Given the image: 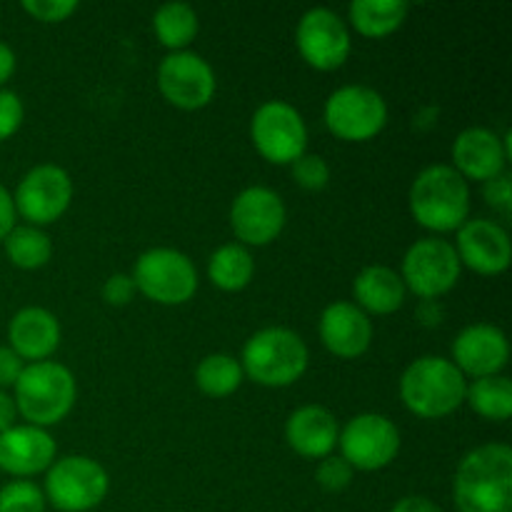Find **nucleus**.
<instances>
[{
  "mask_svg": "<svg viewBox=\"0 0 512 512\" xmlns=\"http://www.w3.org/2000/svg\"><path fill=\"white\" fill-rule=\"evenodd\" d=\"M460 512H512V448L485 443L460 460L453 480Z\"/></svg>",
  "mask_w": 512,
  "mask_h": 512,
  "instance_id": "f257e3e1",
  "label": "nucleus"
},
{
  "mask_svg": "<svg viewBox=\"0 0 512 512\" xmlns=\"http://www.w3.org/2000/svg\"><path fill=\"white\" fill-rule=\"evenodd\" d=\"M408 203L423 228L450 233L470 220V185L453 165H428L415 175Z\"/></svg>",
  "mask_w": 512,
  "mask_h": 512,
  "instance_id": "f03ea898",
  "label": "nucleus"
},
{
  "mask_svg": "<svg viewBox=\"0 0 512 512\" xmlns=\"http://www.w3.org/2000/svg\"><path fill=\"white\" fill-rule=\"evenodd\" d=\"M465 390V375L440 355H423L400 375V400L410 413L423 420L453 415L465 403Z\"/></svg>",
  "mask_w": 512,
  "mask_h": 512,
  "instance_id": "7ed1b4c3",
  "label": "nucleus"
},
{
  "mask_svg": "<svg viewBox=\"0 0 512 512\" xmlns=\"http://www.w3.org/2000/svg\"><path fill=\"white\" fill-rule=\"evenodd\" d=\"M78 398L75 375L68 365L55 360L28 363L13 385V400L18 415L35 428H50L68 418Z\"/></svg>",
  "mask_w": 512,
  "mask_h": 512,
  "instance_id": "20e7f679",
  "label": "nucleus"
},
{
  "mask_svg": "<svg viewBox=\"0 0 512 512\" xmlns=\"http://www.w3.org/2000/svg\"><path fill=\"white\" fill-rule=\"evenodd\" d=\"M308 345L290 328H263L243 345V373L263 388H288L308 370Z\"/></svg>",
  "mask_w": 512,
  "mask_h": 512,
  "instance_id": "39448f33",
  "label": "nucleus"
},
{
  "mask_svg": "<svg viewBox=\"0 0 512 512\" xmlns=\"http://www.w3.org/2000/svg\"><path fill=\"white\" fill-rule=\"evenodd\" d=\"M133 283L138 293L158 305H183L198 293L193 260L175 248H150L135 260Z\"/></svg>",
  "mask_w": 512,
  "mask_h": 512,
  "instance_id": "423d86ee",
  "label": "nucleus"
},
{
  "mask_svg": "<svg viewBox=\"0 0 512 512\" xmlns=\"http://www.w3.org/2000/svg\"><path fill=\"white\" fill-rule=\"evenodd\" d=\"M108 488L103 465L85 455H68L45 470V503L60 512H90L103 503Z\"/></svg>",
  "mask_w": 512,
  "mask_h": 512,
  "instance_id": "0eeeda50",
  "label": "nucleus"
},
{
  "mask_svg": "<svg viewBox=\"0 0 512 512\" xmlns=\"http://www.w3.org/2000/svg\"><path fill=\"white\" fill-rule=\"evenodd\" d=\"M323 120L335 138L365 143L373 140L388 123V103L370 85H343L325 100Z\"/></svg>",
  "mask_w": 512,
  "mask_h": 512,
  "instance_id": "6e6552de",
  "label": "nucleus"
},
{
  "mask_svg": "<svg viewBox=\"0 0 512 512\" xmlns=\"http://www.w3.org/2000/svg\"><path fill=\"white\" fill-rule=\"evenodd\" d=\"M250 140L268 163L293 165L308 153V125L285 100H265L250 120Z\"/></svg>",
  "mask_w": 512,
  "mask_h": 512,
  "instance_id": "1a4fd4ad",
  "label": "nucleus"
},
{
  "mask_svg": "<svg viewBox=\"0 0 512 512\" xmlns=\"http://www.w3.org/2000/svg\"><path fill=\"white\" fill-rule=\"evenodd\" d=\"M460 270L463 265L450 240L420 238L405 250L400 278L420 300H438L458 285Z\"/></svg>",
  "mask_w": 512,
  "mask_h": 512,
  "instance_id": "9d476101",
  "label": "nucleus"
},
{
  "mask_svg": "<svg viewBox=\"0 0 512 512\" xmlns=\"http://www.w3.org/2000/svg\"><path fill=\"white\" fill-rule=\"evenodd\" d=\"M340 458L353 470L375 473L398 458L400 430L390 418L380 413H360L345 423L338 435Z\"/></svg>",
  "mask_w": 512,
  "mask_h": 512,
  "instance_id": "9b49d317",
  "label": "nucleus"
},
{
  "mask_svg": "<svg viewBox=\"0 0 512 512\" xmlns=\"http://www.w3.org/2000/svg\"><path fill=\"white\" fill-rule=\"evenodd\" d=\"M15 213L23 215L28 225H50L63 218L73 203V180L60 165L43 163L30 168L20 178L13 195Z\"/></svg>",
  "mask_w": 512,
  "mask_h": 512,
  "instance_id": "f8f14e48",
  "label": "nucleus"
},
{
  "mask_svg": "<svg viewBox=\"0 0 512 512\" xmlns=\"http://www.w3.org/2000/svg\"><path fill=\"white\" fill-rule=\"evenodd\" d=\"M295 43L305 63L315 70H338L353 50L350 28L335 10L310 8L295 28Z\"/></svg>",
  "mask_w": 512,
  "mask_h": 512,
  "instance_id": "ddd939ff",
  "label": "nucleus"
},
{
  "mask_svg": "<svg viewBox=\"0 0 512 512\" xmlns=\"http://www.w3.org/2000/svg\"><path fill=\"white\" fill-rule=\"evenodd\" d=\"M158 88L170 105L180 110H200L210 105L218 90L213 68L193 50L168 53L158 65Z\"/></svg>",
  "mask_w": 512,
  "mask_h": 512,
  "instance_id": "4468645a",
  "label": "nucleus"
},
{
  "mask_svg": "<svg viewBox=\"0 0 512 512\" xmlns=\"http://www.w3.org/2000/svg\"><path fill=\"white\" fill-rule=\"evenodd\" d=\"M285 218H288V210H285L283 198L265 185H250L240 190L238 198L230 205V228L245 248L248 245L263 248L278 240L285 228Z\"/></svg>",
  "mask_w": 512,
  "mask_h": 512,
  "instance_id": "2eb2a0df",
  "label": "nucleus"
},
{
  "mask_svg": "<svg viewBox=\"0 0 512 512\" xmlns=\"http://www.w3.org/2000/svg\"><path fill=\"white\" fill-rule=\"evenodd\" d=\"M455 253L460 265L478 275H500L510 268L512 240L508 230L488 218L465 220L458 230Z\"/></svg>",
  "mask_w": 512,
  "mask_h": 512,
  "instance_id": "dca6fc26",
  "label": "nucleus"
},
{
  "mask_svg": "<svg viewBox=\"0 0 512 512\" xmlns=\"http://www.w3.org/2000/svg\"><path fill=\"white\" fill-rule=\"evenodd\" d=\"M510 360V343L503 330L493 323H473L460 330L453 340L450 363L470 378L500 375Z\"/></svg>",
  "mask_w": 512,
  "mask_h": 512,
  "instance_id": "f3484780",
  "label": "nucleus"
},
{
  "mask_svg": "<svg viewBox=\"0 0 512 512\" xmlns=\"http://www.w3.org/2000/svg\"><path fill=\"white\" fill-rule=\"evenodd\" d=\"M510 158V133L500 138L490 128H465L453 143V168L465 180H488L505 173V163Z\"/></svg>",
  "mask_w": 512,
  "mask_h": 512,
  "instance_id": "a211bd4d",
  "label": "nucleus"
},
{
  "mask_svg": "<svg viewBox=\"0 0 512 512\" xmlns=\"http://www.w3.org/2000/svg\"><path fill=\"white\" fill-rule=\"evenodd\" d=\"M55 453L53 435L35 425H13L0 433V470L18 480L45 473L55 463Z\"/></svg>",
  "mask_w": 512,
  "mask_h": 512,
  "instance_id": "6ab92c4d",
  "label": "nucleus"
},
{
  "mask_svg": "<svg viewBox=\"0 0 512 512\" xmlns=\"http://www.w3.org/2000/svg\"><path fill=\"white\" fill-rule=\"evenodd\" d=\"M320 340L335 358L355 360L373 345V323L355 303L335 300L320 315Z\"/></svg>",
  "mask_w": 512,
  "mask_h": 512,
  "instance_id": "aec40b11",
  "label": "nucleus"
},
{
  "mask_svg": "<svg viewBox=\"0 0 512 512\" xmlns=\"http://www.w3.org/2000/svg\"><path fill=\"white\" fill-rule=\"evenodd\" d=\"M8 348L20 360L40 363L48 360L60 345V323L50 310L28 305L8 323Z\"/></svg>",
  "mask_w": 512,
  "mask_h": 512,
  "instance_id": "412c9836",
  "label": "nucleus"
},
{
  "mask_svg": "<svg viewBox=\"0 0 512 512\" xmlns=\"http://www.w3.org/2000/svg\"><path fill=\"white\" fill-rule=\"evenodd\" d=\"M338 420L323 405H303L285 423V440L290 448L308 460H323L333 455L338 445Z\"/></svg>",
  "mask_w": 512,
  "mask_h": 512,
  "instance_id": "4be33fe9",
  "label": "nucleus"
},
{
  "mask_svg": "<svg viewBox=\"0 0 512 512\" xmlns=\"http://www.w3.org/2000/svg\"><path fill=\"white\" fill-rule=\"evenodd\" d=\"M353 295L355 305L363 313L390 315L403 308L408 290H405L400 273H395L393 268H388V265H368V268L355 275Z\"/></svg>",
  "mask_w": 512,
  "mask_h": 512,
  "instance_id": "5701e85b",
  "label": "nucleus"
},
{
  "mask_svg": "<svg viewBox=\"0 0 512 512\" xmlns=\"http://www.w3.org/2000/svg\"><path fill=\"white\" fill-rule=\"evenodd\" d=\"M405 0H355L348 8L350 25L365 38H385L395 33L408 18Z\"/></svg>",
  "mask_w": 512,
  "mask_h": 512,
  "instance_id": "b1692460",
  "label": "nucleus"
},
{
  "mask_svg": "<svg viewBox=\"0 0 512 512\" xmlns=\"http://www.w3.org/2000/svg\"><path fill=\"white\" fill-rule=\"evenodd\" d=\"M255 275V260L250 250L240 243H225L210 255L208 260V278L213 280L215 288L225 293H238L248 288Z\"/></svg>",
  "mask_w": 512,
  "mask_h": 512,
  "instance_id": "393cba45",
  "label": "nucleus"
},
{
  "mask_svg": "<svg viewBox=\"0 0 512 512\" xmlns=\"http://www.w3.org/2000/svg\"><path fill=\"white\" fill-rule=\"evenodd\" d=\"M153 30L170 53H178V50L188 48L198 35V13H195L193 5L183 3V0L163 3L153 15Z\"/></svg>",
  "mask_w": 512,
  "mask_h": 512,
  "instance_id": "a878e982",
  "label": "nucleus"
},
{
  "mask_svg": "<svg viewBox=\"0 0 512 512\" xmlns=\"http://www.w3.org/2000/svg\"><path fill=\"white\" fill-rule=\"evenodd\" d=\"M465 403L485 420L505 423L512 415V380L505 375L478 378L465 390Z\"/></svg>",
  "mask_w": 512,
  "mask_h": 512,
  "instance_id": "bb28decb",
  "label": "nucleus"
},
{
  "mask_svg": "<svg viewBox=\"0 0 512 512\" xmlns=\"http://www.w3.org/2000/svg\"><path fill=\"white\" fill-rule=\"evenodd\" d=\"M5 255L20 270H38L53 258V240L35 225H15L3 240Z\"/></svg>",
  "mask_w": 512,
  "mask_h": 512,
  "instance_id": "cd10ccee",
  "label": "nucleus"
},
{
  "mask_svg": "<svg viewBox=\"0 0 512 512\" xmlns=\"http://www.w3.org/2000/svg\"><path fill=\"white\" fill-rule=\"evenodd\" d=\"M243 365L233 355L213 353L205 355L195 368V385L208 398H228L243 385Z\"/></svg>",
  "mask_w": 512,
  "mask_h": 512,
  "instance_id": "c85d7f7f",
  "label": "nucleus"
},
{
  "mask_svg": "<svg viewBox=\"0 0 512 512\" xmlns=\"http://www.w3.org/2000/svg\"><path fill=\"white\" fill-rule=\"evenodd\" d=\"M0 512H45L43 488L30 480H10L0 488Z\"/></svg>",
  "mask_w": 512,
  "mask_h": 512,
  "instance_id": "c756f323",
  "label": "nucleus"
},
{
  "mask_svg": "<svg viewBox=\"0 0 512 512\" xmlns=\"http://www.w3.org/2000/svg\"><path fill=\"white\" fill-rule=\"evenodd\" d=\"M290 168H293L295 183L303 190H310V193H318L330 183V165L325 163L323 155L305 153Z\"/></svg>",
  "mask_w": 512,
  "mask_h": 512,
  "instance_id": "7c9ffc66",
  "label": "nucleus"
},
{
  "mask_svg": "<svg viewBox=\"0 0 512 512\" xmlns=\"http://www.w3.org/2000/svg\"><path fill=\"white\" fill-rule=\"evenodd\" d=\"M355 470L345 463L338 455H328L320 460L318 470H315V480L325 493H343L350 483H353Z\"/></svg>",
  "mask_w": 512,
  "mask_h": 512,
  "instance_id": "2f4dec72",
  "label": "nucleus"
},
{
  "mask_svg": "<svg viewBox=\"0 0 512 512\" xmlns=\"http://www.w3.org/2000/svg\"><path fill=\"white\" fill-rule=\"evenodd\" d=\"M78 8L75 0H23V10L38 23H63Z\"/></svg>",
  "mask_w": 512,
  "mask_h": 512,
  "instance_id": "473e14b6",
  "label": "nucleus"
},
{
  "mask_svg": "<svg viewBox=\"0 0 512 512\" xmlns=\"http://www.w3.org/2000/svg\"><path fill=\"white\" fill-rule=\"evenodd\" d=\"M23 118L25 108L20 95L8 88H0V143L18 133L20 125H23Z\"/></svg>",
  "mask_w": 512,
  "mask_h": 512,
  "instance_id": "72a5a7b5",
  "label": "nucleus"
},
{
  "mask_svg": "<svg viewBox=\"0 0 512 512\" xmlns=\"http://www.w3.org/2000/svg\"><path fill=\"white\" fill-rule=\"evenodd\" d=\"M510 180L512 178L508 173H500L498 178L488 180L483 188L485 200H488L490 208L498 210V213H503V215L512 213V183Z\"/></svg>",
  "mask_w": 512,
  "mask_h": 512,
  "instance_id": "f704fd0d",
  "label": "nucleus"
},
{
  "mask_svg": "<svg viewBox=\"0 0 512 512\" xmlns=\"http://www.w3.org/2000/svg\"><path fill=\"white\" fill-rule=\"evenodd\" d=\"M100 293H103L105 303L120 308V305H128L130 300H133V295L138 293V290H135V283H133V278H130V275L113 273L103 283V290H100Z\"/></svg>",
  "mask_w": 512,
  "mask_h": 512,
  "instance_id": "c9c22d12",
  "label": "nucleus"
},
{
  "mask_svg": "<svg viewBox=\"0 0 512 512\" xmlns=\"http://www.w3.org/2000/svg\"><path fill=\"white\" fill-rule=\"evenodd\" d=\"M25 363L8 348V345H0V390L13 388L18 383L20 373H23Z\"/></svg>",
  "mask_w": 512,
  "mask_h": 512,
  "instance_id": "e433bc0d",
  "label": "nucleus"
},
{
  "mask_svg": "<svg viewBox=\"0 0 512 512\" xmlns=\"http://www.w3.org/2000/svg\"><path fill=\"white\" fill-rule=\"evenodd\" d=\"M15 218H18V213H15L13 195H10V190L5 185H0V243L15 228Z\"/></svg>",
  "mask_w": 512,
  "mask_h": 512,
  "instance_id": "4c0bfd02",
  "label": "nucleus"
},
{
  "mask_svg": "<svg viewBox=\"0 0 512 512\" xmlns=\"http://www.w3.org/2000/svg\"><path fill=\"white\" fill-rule=\"evenodd\" d=\"M390 512H443V508L423 495H405L390 508Z\"/></svg>",
  "mask_w": 512,
  "mask_h": 512,
  "instance_id": "58836bf2",
  "label": "nucleus"
},
{
  "mask_svg": "<svg viewBox=\"0 0 512 512\" xmlns=\"http://www.w3.org/2000/svg\"><path fill=\"white\" fill-rule=\"evenodd\" d=\"M415 313H418L420 325H425V328H438L445 318V310L440 305V300H420Z\"/></svg>",
  "mask_w": 512,
  "mask_h": 512,
  "instance_id": "ea45409f",
  "label": "nucleus"
},
{
  "mask_svg": "<svg viewBox=\"0 0 512 512\" xmlns=\"http://www.w3.org/2000/svg\"><path fill=\"white\" fill-rule=\"evenodd\" d=\"M15 65H18V58H15V50L10 48L5 40H0V88L13 78Z\"/></svg>",
  "mask_w": 512,
  "mask_h": 512,
  "instance_id": "a19ab883",
  "label": "nucleus"
},
{
  "mask_svg": "<svg viewBox=\"0 0 512 512\" xmlns=\"http://www.w3.org/2000/svg\"><path fill=\"white\" fill-rule=\"evenodd\" d=\"M18 418V408H15L13 395H8L5 390H0V433L10 430Z\"/></svg>",
  "mask_w": 512,
  "mask_h": 512,
  "instance_id": "79ce46f5",
  "label": "nucleus"
}]
</instances>
